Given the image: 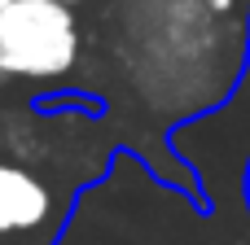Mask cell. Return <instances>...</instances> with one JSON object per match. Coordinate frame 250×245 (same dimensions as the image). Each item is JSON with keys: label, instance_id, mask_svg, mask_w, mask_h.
Masks as SVG:
<instances>
[{"label": "cell", "instance_id": "3", "mask_svg": "<svg viewBox=\"0 0 250 245\" xmlns=\"http://www.w3.org/2000/svg\"><path fill=\"white\" fill-rule=\"evenodd\" d=\"M9 4H13V0H0V9H9Z\"/></svg>", "mask_w": 250, "mask_h": 245}, {"label": "cell", "instance_id": "2", "mask_svg": "<svg viewBox=\"0 0 250 245\" xmlns=\"http://www.w3.org/2000/svg\"><path fill=\"white\" fill-rule=\"evenodd\" d=\"M57 215V197L44 175L18 162H0V237H31Z\"/></svg>", "mask_w": 250, "mask_h": 245}, {"label": "cell", "instance_id": "1", "mask_svg": "<svg viewBox=\"0 0 250 245\" xmlns=\"http://www.w3.org/2000/svg\"><path fill=\"white\" fill-rule=\"evenodd\" d=\"M79 61V18L66 0H13L0 9V79L48 83Z\"/></svg>", "mask_w": 250, "mask_h": 245}, {"label": "cell", "instance_id": "4", "mask_svg": "<svg viewBox=\"0 0 250 245\" xmlns=\"http://www.w3.org/2000/svg\"><path fill=\"white\" fill-rule=\"evenodd\" d=\"M246 193H250V171H246Z\"/></svg>", "mask_w": 250, "mask_h": 245}, {"label": "cell", "instance_id": "5", "mask_svg": "<svg viewBox=\"0 0 250 245\" xmlns=\"http://www.w3.org/2000/svg\"><path fill=\"white\" fill-rule=\"evenodd\" d=\"M66 4H83V0H66Z\"/></svg>", "mask_w": 250, "mask_h": 245}]
</instances>
